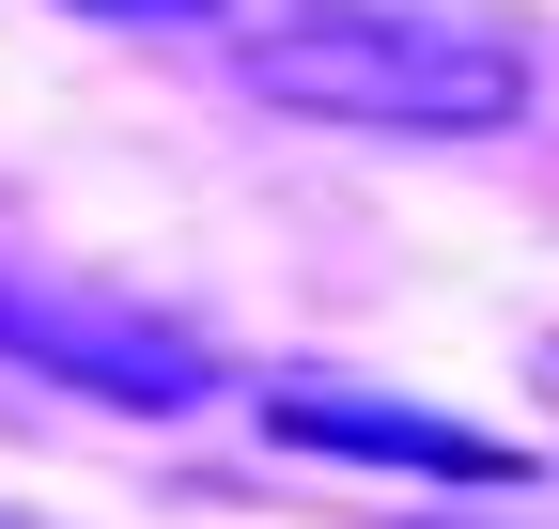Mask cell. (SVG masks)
<instances>
[{
  "mask_svg": "<svg viewBox=\"0 0 559 529\" xmlns=\"http://www.w3.org/2000/svg\"><path fill=\"white\" fill-rule=\"evenodd\" d=\"M234 79L296 125H358V141H498L528 125V47L466 16H404V0H280L234 32Z\"/></svg>",
  "mask_w": 559,
  "mask_h": 529,
  "instance_id": "cell-1",
  "label": "cell"
},
{
  "mask_svg": "<svg viewBox=\"0 0 559 529\" xmlns=\"http://www.w3.org/2000/svg\"><path fill=\"white\" fill-rule=\"evenodd\" d=\"M528 374H544V405H559V327H544V343H528Z\"/></svg>",
  "mask_w": 559,
  "mask_h": 529,
  "instance_id": "cell-5",
  "label": "cell"
},
{
  "mask_svg": "<svg viewBox=\"0 0 559 529\" xmlns=\"http://www.w3.org/2000/svg\"><path fill=\"white\" fill-rule=\"evenodd\" d=\"M0 358H32L47 389H94V405H124V421H187L202 389H218V358H202L187 327L124 311L94 281H0Z\"/></svg>",
  "mask_w": 559,
  "mask_h": 529,
  "instance_id": "cell-2",
  "label": "cell"
},
{
  "mask_svg": "<svg viewBox=\"0 0 559 529\" xmlns=\"http://www.w3.org/2000/svg\"><path fill=\"white\" fill-rule=\"evenodd\" d=\"M79 16H124V32H218L234 0H79Z\"/></svg>",
  "mask_w": 559,
  "mask_h": 529,
  "instance_id": "cell-4",
  "label": "cell"
},
{
  "mask_svg": "<svg viewBox=\"0 0 559 529\" xmlns=\"http://www.w3.org/2000/svg\"><path fill=\"white\" fill-rule=\"evenodd\" d=\"M264 436L280 451H358V468H436V483H513L498 436H466L436 405H389V389H326V374H280L264 389Z\"/></svg>",
  "mask_w": 559,
  "mask_h": 529,
  "instance_id": "cell-3",
  "label": "cell"
}]
</instances>
